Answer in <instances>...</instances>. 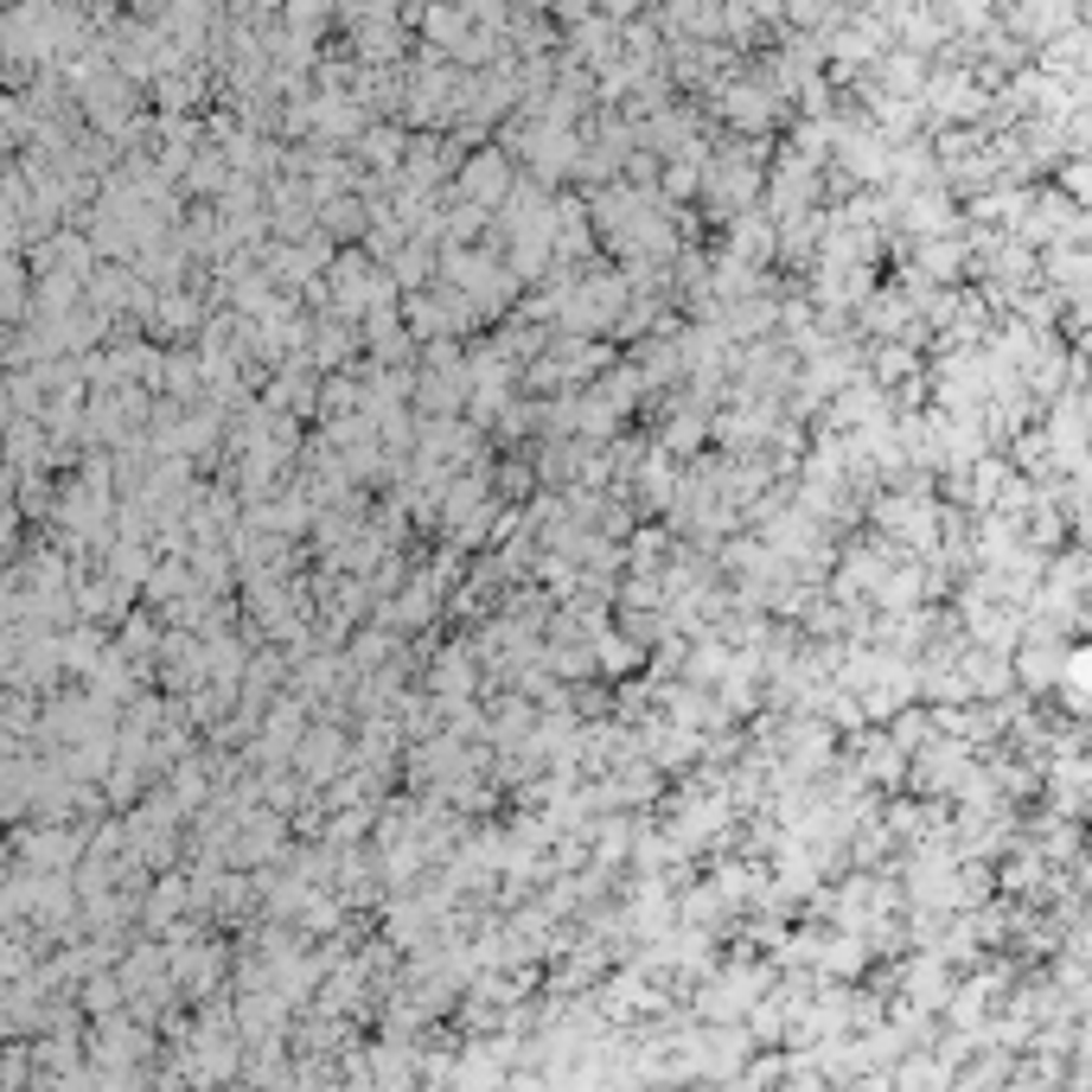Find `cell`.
<instances>
[{
  "label": "cell",
  "mask_w": 1092,
  "mask_h": 1092,
  "mask_svg": "<svg viewBox=\"0 0 1092 1092\" xmlns=\"http://www.w3.org/2000/svg\"><path fill=\"white\" fill-rule=\"evenodd\" d=\"M734 256H741V262H767V256H773V230L760 218H747L734 230Z\"/></svg>",
  "instance_id": "cell-8"
},
{
  "label": "cell",
  "mask_w": 1092,
  "mask_h": 1092,
  "mask_svg": "<svg viewBox=\"0 0 1092 1092\" xmlns=\"http://www.w3.org/2000/svg\"><path fill=\"white\" fill-rule=\"evenodd\" d=\"M275 837H282L275 818H243V831H237V844H230L224 857H230V863H262V857H275Z\"/></svg>",
  "instance_id": "cell-5"
},
{
  "label": "cell",
  "mask_w": 1092,
  "mask_h": 1092,
  "mask_svg": "<svg viewBox=\"0 0 1092 1092\" xmlns=\"http://www.w3.org/2000/svg\"><path fill=\"white\" fill-rule=\"evenodd\" d=\"M77 850H83V844H77L71 831H39V837L26 844V863H39V869H45V863H58V869H65Z\"/></svg>",
  "instance_id": "cell-7"
},
{
  "label": "cell",
  "mask_w": 1092,
  "mask_h": 1092,
  "mask_svg": "<svg viewBox=\"0 0 1092 1092\" xmlns=\"http://www.w3.org/2000/svg\"><path fill=\"white\" fill-rule=\"evenodd\" d=\"M435 690H441V697H454V690L467 697V690H473V664H467L460 652H447V658H441V671H435Z\"/></svg>",
  "instance_id": "cell-9"
},
{
  "label": "cell",
  "mask_w": 1092,
  "mask_h": 1092,
  "mask_svg": "<svg viewBox=\"0 0 1092 1092\" xmlns=\"http://www.w3.org/2000/svg\"><path fill=\"white\" fill-rule=\"evenodd\" d=\"M754 971H723V978H710V997H703V1016H741V1010H754Z\"/></svg>",
  "instance_id": "cell-3"
},
{
  "label": "cell",
  "mask_w": 1092,
  "mask_h": 1092,
  "mask_svg": "<svg viewBox=\"0 0 1092 1092\" xmlns=\"http://www.w3.org/2000/svg\"><path fill=\"white\" fill-rule=\"evenodd\" d=\"M639 480H646V486H639V493H646V505H664V499L677 493V486H671V467H664V460H652V467H646Z\"/></svg>",
  "instance_id": "cell-12"
},
{
  "label": "cell",
  "mask_w": 1092,
  "mask_h": 1092,
  "mask_svg": "<svg viewBox=\"0 0 1092 1092\" xmlns=\"http://www.w3.org/2000/svg\"><path fill=\"white\" fill-rule=\"evenodd\" d=\"M346 352H352V333H339V326H326V333H320V359L333 364V359H346Z\"/></svg>",
  "instance_id": "cell-14"
},
{
  "label": "cell",
  "mask_w": 1092,
  "mask_h": 1092,
  "mask_svg": "<svg viewBox=\"0 0 1092 1092\" xmlns=\"http://www.w3.org/2000/svg\"><path fill=\"white\" fill-rule=\"evenodd\" d=\"M467 199L473 205H499V199H511V173H505V160H493V153H480L473 166H467Z\"/></svg>",
  "instance_id": "cell-4"
},
{
  "label": "cell",
  "mask_w": 1092,
  "mask_h": 1092,
  "mask_svg": "<svg viewBox=\"0 0 1092 1092\" xmlns=\"http://www.w3.org/2000/svg\"><path fill=\"white\" fill-rule=\"evenodd\" d=\"M447 282L467 294L480 313L505 307V294L517 288V275H505V269H499V262H486V256H447Z\"/></svg>",
  "instance_id": "cell-1"
},
{
  "label": "cell",
  "mask_w": 1092,
  "mask_h": 1092,
  "mask_svg": "<svg viewBox=\"0 0 1092 1092\" xmlns=\"http://www.w3.org/2000/svg\"><path fill=\"white\" fill-rule=\"evenodd\" d=\"M333 294H339V313H364V307H383V300H390V282H377L364 262L346 256V262L333 269Z\"/></svg>",
  "instance_id": "cell-2"
},
{
  "label": "cell",
  "mask_w": 1092,
  "mask_h": 1092,
  "mask_svg": "<svg viewBox=\"0 0 1092 1092\" xmlns=\"http://www.w3.org/2000/svg\"><path fill=\"white\" fill-rule=\"evenodd\" d=\"M339 760H346V734H339V728H313V741H300V767H307V780H326Z\"/></svg>",
  "instance_id": "cell-6"
},
{
  "label": "cell",
  "mask_w": 1092,
  "mask_h": 1092,
  "mask_svg": "<svg viewBox=\"0 0 1092 1092\" xmlns=\"http://www.w3.org/2000/svg\"><path fill=\"white\" fill-rule=\"evenodd\" d=\"M396 282H403V288H422V282H429V250H403V256H396Z\"/></svg>",
  "instance_id": "cell-11"
},
{
  "label": "cell",
  "mask_w": 1092,
  "mask_h": 1092,
  "mask_svg": "<svg viewBox=\"0 0 1092 1092\" xmlns=\"http://www.w3.org/2000/svg\"><path fill=\"white\" fill-rule=\"evenodd\" d=\"M370 346H377L383 359H403V352H409V339L396 333V313H377V320H370Z\"/></svg>",
  "instance_id": "cell-10"
},
{
  "label": "cell",
  "mask_w": 1092,
  "mask_h": 1092,
  "mask_svg": "<svg viewBox=\"0 0 1092 1092\" xmlns=\"http://www.w3.org/2000/svg\"><path fill=\"white\" fill-rule=\"evenodd\" d=\"M179 588H186V569H179V563H166V569L147 576V594H153V601H173Z\"/></svg>",
  "instance_id": "cell-13"
}]
</instances>
